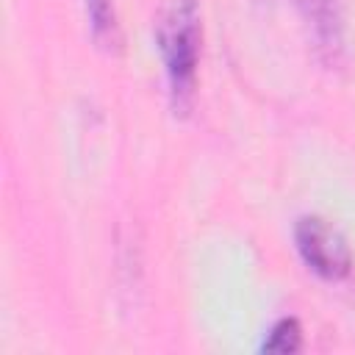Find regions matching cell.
Listing matches in <instances>:
<instances>
[{
    "label": "cell",
    "instance_id": "7a4b0ae2",
    "mask_svg": "<svg viewBox=\"0 0 355 355\" xmlns=\"http://www.w3.org/2000/svg\"><path fill=\"white\" fill-rule=\"evenodd\" d=\"M294 241L308 263L311 272H316L324 280H341L352 269V252L347 239L327 225L319 216H302L294 227Z\"/></svg>",
    "mask_w": 355,
    "mask_h": 355
},
{
    "label": "cell",
    "instance_id": "6da1fadb",
    "mask_svg": "<svg viewBox=\"0 0 355 355\" xmlns=\"http://www.w3.org/2000/svg\"><path fill=\"white\" fill-rule=\"evenodd\" d=\"M200 6L197 0H169L155 22V42L166 67L169 92L175 108H189L197 80V61H200Z\"/></svg>",
    "mask_w": 355,
    "mask_h": 355
},
{
    "label": "cell",
    "instance_id": "5b68a950",
    "mask_svg": "<svg viewBox=\"0 0 355 355\" xmlns=\"http://www.w3.org/2000/svg\"><path fill=\"white\" fill-rule=\"evenodd\" d=\"M302 347V330H300V322L297 319H280L269 338L263 341V349L266 352H280V355H288V352H297Z\"/></svg>",
    "mask_w": 355,
    "mask_h": 355
},
{
    "label": "cell",
    "instance_id": "3957f363",
    "mask_svg": "<svg viewBox=\"0 0 355 355\" xmlns=\"http://www.w3.org/2000/svg\"><path fill=\"white\" fill-rule=\"evenodd\" d=\"M297 11L302 19L311 25L316 50L327 58L336 61L341 47H344V17H341V0H294Z\"/></svg>",
    "mask_w": 355,
    "mask_h": 355
},
{
    "label": "cell",
    "instance_id": "277c9868",
    "mask_svg": "<svg viewBox=\"0 0 355 355\" xmlns=\"http://www.w3.org/2000/svg\"><path fill=\"white\" fill-rule=\"evenodd\" d=\"M86 11H89L94 42L103 50L116 53L122 47V31H119V22H116V14H114L111 0H86Z\"/></svg>",
    "mask_w": 355,
    "mask_h": 355
}]
</instances>
